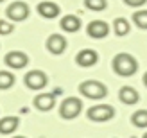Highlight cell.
Listing matches in <instances>:
<instances>
[{"instance_id": "6da1fadb", "label": "cell", "mask_w": 147, "mask_h": 138, "mask_svg": "<svg viewBox=\"0 0 147 138\" xmlns=\"http://www.w3.org/2000/svg\"><path fill=\"white\" fill-rule=\"evenodd\" d=\"M111 67H113V72H115L117 75H120V77H131L138 70V63H136V59L131 54L120 52V54H117L113 57Z\"/></svg>"}, {"instance_id": "7a4b0ae2", "label": "cell", "mask_w": 147, "mask_h": 138, "mask_svg": "<svg viewBox=\"0 0 147 138\" xmlns=\"http://www.w3.org/2000/svg\"><path fill=\"white\" fill-rule=\"evenodd\" d=\"M79 92L83 97H88L92 100H99L102 97L108 95V88L106 84H102L100 81H93V79H88L79 84Z\"/></svg>"}, {"instance_id": "3957f363", "label": "cell", "mask_w": 147, "mask_h": 138, "mask_svg": "<svg viewBox=\"0 0 147 138\" xmlns=\"http://www.w3.org/2000/svg\"><path fill=\"white\" fill-rule=\"evenodd\" d=\"M81 110H83V102H81V99L67 97L61 102V106H59V115L65 120H72V118H76L77 115L81 113Z\"/></svg>"}, {"instance_id": "277c9868", "label": "cell", "mask_w": 147, "mask_h": 138, "mask_svg": "<svg viewBox=\"0 0 147 138\" xmlns=\"http://www.w3.org/2000/svg\"><path fill=\"white\" fill-rule=\"evenodd\" d=\"M86 115L93 122H108L115 117V108L109 104H97V106H92L86 111Z\"/></svg>"}, {"instance_id": "5b68a950", "label": "cell", "mask_w": 147, "mask_h": 138, "mask_svg": "<svg viewBox=\"0 0 147 138\" xmlns=\"http://www.w3.org/2000/svg\"><path fill=\"white\" fill-rule=\"evenodd\" d=\"M47 81H49L47 74L43 70H31L25 74V79H24L25 86L31 90H43L47 86Z\"/></svg>"}, {"instance_id": "8992f818", "label": "cell", "mask_w": 147, "mask_h": 138, "mask_svg": "<svg viewBox=\"0 0 147 138\" xmlns=\"http://www.w3.org/2000/svg\"><path fill=\"white\" fill-rule=\"evenodd\" d=\"M5 14L11 22H24L29 16V5L25 2H20V0L18 2H13V4L7 5Z\"/></svg>"}, {"instance_id": "52a82bcc", "label": "cell", "mask_w": 147, "mask_h": 138, "mask_svg": "<svg viewBox=\"0 0 147 138\" xmlns=\"http://www.w3.org/2000/svg\"><path fill=\"white\" fill-rule=\"evenodd\" d=\"M86 31H88V36H90V38L102 40V38H106L109 34V25L106 22H102V20H93V22L88 24Z\"/></svg>"}, {"instance_id": "ba28073f", "label": "cell", "mask_w": 147, "mask_h": 138, "mask_svg": "<svg viewBox=\"0 0 147 138\" xmlns=\"http://www.w3.org/2000/svg\"><path fill=\"white\" fill-rule=\"evenodd\" d=\"M29 63V56L20 50H11L9 54H5V65L9 68H25Z\"/></svg>"}, {"instance_id": "9c48e42d", "label": "cell", "mask_w": 147, "mask_h": 138, "mask_svg": "<svg viewBox=\"0 0 147 138\" xmlns=\"http://www.w3.org/2000/svg\"><path fill=\"white\" fill-rule=\"evenodd\" d=\"M47 50L49 52H52L54 56H59L65 52V48H67V40L63 38L61 34H50L47 38Z\"/></svg>"}, {"instance_id": "30bf717a", "label": "cell", "mask_w": 147, "mask_h": 138, "mask_svg": "<svg viewBox=\"0 0 147 138\" xmlns=\"http://www.w3.org/2000/svg\"><path fill=\"white\" fill-rule=\"evenodd\" d=\"M97 59H99V54L95 52V50H92V48H84L76 56V63L79 67H83V68L93 67V65L97 63Z\"/></svg>"}, {"instance_id": "8fae6325", "label": "cell", "mask_w": 147, "mask_h": 138, "mask_svg": "<svg viewBox=\"0 0 147 138\" xmlns=\"http://www.w3.org/2000/svg\"><path fill=\"white\" fill-rule=\"evenodd\" d=\"M56 104V95L54 93H40L34 97V106L40 111H50Z\"/></svg>"}, {"instance_id": "7c38bea8", "label": "cell", "mask_w": 147, "mask_h": 138, "mask_svg": "<svg viewBox=\"0 0 147 138\" xmlns=\"http://www.w3.org/2000/svg\"><path fill=\"white\" fill-rule=\"evenodd\" d=\"M38 14L41 18H47V20H52L59 14V7L54 2H40L38 4Z\"/></svg>"}, {"instance_id": "4fadbf2b", "label": "cell", "mask_w": 147, "mask_h": 138, "mask_svg": "<svg viewBox=\"0 0 147 138\" xmlns=\"http://www.w3.org/2000/svg\"><path fill=\"white\" fill-rule=\"evenodd\" d=\"M20 126V118L18 117H4L0 118V133L2 135H11L18 129Z\"/></svg>"}, {"instance_id": "5bb4252c", "label": "cell", "mask_w": 147, "mask_h": 138, "mask_svg": "<svg viewBox=\"0 0 147 138\" xmlns=\"http://www.w3.org/2000/svg\"><path fill=\"white\" fill-rule=\"evenodd\" d=\"M119 99L122 100L124 104H136L138 99H140V95H138V92L135 88H131V86H124V88H120L119 92Z\"/></svg>"}, {"instance_id": "9a60e30c", "label": "cell", "mask_w": 147, "mask_h": 138, "mask_svg": "<svg viewBox=\"0 0 147 138\" xmlns=\"http://www.w3.org/2000/svg\"><path fill=\"white\" fill-rule=\"evenodd\" d=\"M59 25H61L63 31H67V32H76V31H79V27H81V20L77 16H74V14H67V16L61 18Z\"/></svg>"}, {"instance_id": "2e32d148", "label": "cell", "mask_w": 147, "mask_h": 138, "mask_svg": "<svg viewBox=\"0 0 147 138\" xmlns=\"http://www.w3.org/2000/svg\"><path fill=\"white\" fill-rule=\"evenodd\" d=\"M14 84V75L7 70H0V90H9Z\"/></svg>"}, {"instance_id": "e0dca14e", "label": "cell", "mask_w": 147, "mask_h": 138, "mask_svg": "<svg viewBox=\"0 0 147 138\" xmlns=\"http://www.w3.org/2000/svg\"><path fill=\"white\" fill-rule=\"evenodd\" d=\"M131 122H133L136 127H147V110L135 111L133 117H131Z\"/></svg>"}, {"instance_id": "ac0fdd59", "label": "cell", "mask_w": 147, "mask_h": 138, "mask_svg": "<svg viewBox=\"0 0 147 138\" xmlns=\"http://www.w3.org/2000/svg\"><path fill=\"white\" fill-rule=\"evenodd\" d=\"M113 29L119 36H126L129 32V22L126 18H117L115 24H113Z\"/></svg>"}, {"instance_id": "d6986e66", "label": "cell", "mask_w": 147, "mask_h": 138, "mask_svg": "<svg viewBox=\"0 0 147 138\" xmlns=\"http://www.w3.org/2000/svg\"><path fill=\"white\" fill-rule=\"evenodd\" d=\"M133 22L140 27V29H147V11L142 9V11H136L133 14Z\"/></svg>"}, {"instance_id": "ffe728a7", "label": "cell", "mask_w": 147, "mask_h": 138, "mask_svg": "<svg viewBox=\"0 0 147 138\" xmlns=\"http://www.w3.org/2000/svg\"><path fill=\"white\" fill-rule=\"evenodd\" d=\"M84 4H86L88 9H92V11H102V9H106V5H108L106 0H84Z\"/></svg>"}, {"instance_id": "44dd1931", "label": "cell", "mask_w": 147, "mask_h": 138, "mask_svg": "<svg viewBox=\"0 0 147 138\" xmlns=\"http://www.w3.org/2000/svg\"><path fill=\"white\" fill-rule=\"evenodd\" d=\"M14 31V25H13V22L11 20H0V34L2 36H7V34H11Z\"/></svg>"}, {"instance_id": "7402d4cb", "label": "cell", "mask_w": 147, "mask_h": 138, "mask_svg": "<svg viewBox=\"0 0 147 138\" xmlns=\"http://www.w3.org/2000/svg\"><path fill=\"white\" fill-rule=\"evenodd\" d=\"M145 2H147V0H124V4H127L131 7H142Z\"/></svg>"}, {"instance_id": "603a6c76", "label": "cell", "mask_w": 147, "mask_h": 138, "mask_svg": "<svg viewBox=\"0 0 147 138\" xmlns=\"http://www.w3.org/2000/svg\"><path fill=\"white\" fill-rule=\"evenodd\" d=\"M144 84L147 86V72H145V74H144Z\"/></svg>"}, {"instance_id": "cb8c5ba5", "label": "cell", "mask_w": 147, "mask_h": 138, "mask_svg": "<svg viewBox=\"0 0 147 138\" xmlns=\"http://www.w3.org/2000/svg\"><path fill=\"white\" fill-rule=\"evenodd\" d=\"M13 138H25V136H13Z\"/></svg>"}, {"instance_id": "d4e9b609", "label": "cell", "mask_w": 147, "mask_h": 138, "mask_svg": "<svg viewBox=\"0 0 147 138\" xmlns=\"http://www.w3.org/2000/svg\"><path fill=\"white\" fill-rule=\"evenodd\" d=\"M144 138H147V133H144Z\"/></svg>"}, {"instance_id": "484cf974", "label": "cell", "mask_w": 147, "mask_h": 138, "mask_svg": "<svg viewBox=\"0 0 147 138\" xmlns=\"http://www.w3.org/2000/svg\"><path fill=\"white\" fill-rule=\"evenodd\" d=\"M2 2H4V0H0V4H2Z\"/></svg>"}]
</instances>
